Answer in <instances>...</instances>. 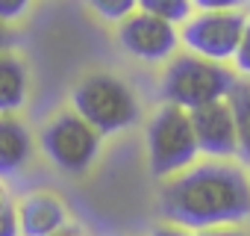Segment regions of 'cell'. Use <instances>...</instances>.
I'll use <instances>...</instances> for the list:
<instances>
[{"instance_id":"obj_1","label":"cell","mask_w":250,"mask_h":236,"mask_svg":"<svg viewBox=\"0 0 250 236\" xmlns=\"http://www.w3.org/2000/svg\"><path fill=\"white\" fill-rule=\"evenodd\" d=\"M159 215L191 233L250 218V174L229 160H206L162 180Z\"/></svg>"},{"instance_id":"obj_2","label":"cell","mask_w":250,"mask_h":236,"mask_svg":"<svg viewBox=\"0 0 250 236\" xmlns=\"http://www.w3.org/2000/svg\"><path fill=\"white\" fill-rule=\"evenodd\" d=\"M71 109L85 118L100 136H118L142 118V103L133 86L109 71H91L80 77L71 89Z\"/></svg>"},{"instance_id":"obj_3","label":"cell","mask_w":250,"mask_h":236,"mask_svg":"<svg viewBox=\"0 0 250 236\" xmlns=\"http://www.w3.org/2000/svg\"><path fill=\"white\" fill-rule=\"evenodd\" d=\"M238 83L235 71L227 68L224 62H212L194 53H177L165 62L162 80H159V94L165 103H174L180 109H197L215 100H227L232 86Z\"/></svg>"},{"instance_id":"obj_4","label":"cell","mask_w":250,"mask_h":236,"mask_svg":"<svg viewBox=\"0 0 250 236\" xmlns=\"http://www.w3.org/2000/svg\"><path fill=\"white\" fill-rule=\"evenodd\" d=\"M145 148H147L150 174L159 180H168V177L191 168L200 157V148H197V136L191 127L188 109L162 103L147 121Z\"/></svg>"},{"instance_id":"obj_5","label":"cell","mask_w":250,"mask_h":236,"mask_svg":"<svg viewBox=\"0 0 250 236\" xmlns=\"http://www.w3.org/2000/svg\"><path fill=\"white\" fill-rule=\"evenodd\" d=\"M100 142L103 136L74 109L56 112L39 133V148L47 163L71 177H80L94 165V160L100 157Z\"/></svg>"},{"instance_id":"obj_6","label":"cell","mask_w":250,"mask_h":236,"mask_svg":"<svg viewBox=\"0 0 250 236\" xmlns=\"http://www.w3.org/2000/svg\"><path fill=\"white\" fill-rule=\"evenodd\" d=\"M247 27L244 9H221V12H191L186 24H180V45L203 59L212 62H232L238 42Z\"/></svg>"},{"instance_id":"obj_7","label":"cell","mask_w":250,"mask_h":236,"mask_svg":"<svg viewBox=\"0 0 250 236\" xmlns=\"http://www.w3.org/2000/svg\"><path fill=\"white\" fill-rule=\"evenodd\" d=\"M118 45L127 56L145 65H162L171 56H177L180 30L171 21H162L156 15L136 9L130 18H124L118 24Z\"/></svg>"},{"instance_id":"obj_8","label":"cell","mask_w":250,"mask_h":236,"mask_svg":"<svg viewBox=\"0 0 250 236\" xmlns=\"http://www.w3.org/2000/svg\"><path fill=\"white\" fill-rule=\"evenodd\" d=\"M191 127L197 136L200 157L206 160H232L238 157V133H235V118L227 100H215L206 106H197L188 112Z\"/></svg>"},{"instance_id":"obj_9","label":"cell","mask_w":250,"mask_h":236,"mask_svg":"<svg viewBox=\"0 0 250 236\" xmlns=\"http://www.w3.org/2000/svg\"><path fill=\"white\" fill-rule=\"evenodd\" d=\"M15 210H18L21 236H53L56 230H62L71 221L65 201L56 192H47V189L27 192L15 204Z\"/></svg>"},{"instance_id":"obj_10","label":"cell","mask_w":250,"mask_h":236,"mask_svg":"<svg viewBox=\"0 0 250 236\" xmlns=\"http://www.w3.org/2000/svg\"><path fill=\"white\" fill-rule=\"evenodd\" d=\"M33 133L18 115H0V180L21 174L33 160Z\"/></svg>"},{"instance_id":"obj_11","label":"cell","mask_w":250,"mask_h":236,"mask_svg":"<svg viewBox=\"0 0 250 236\" xmlns=\"http://www.w3.org/2000/svg\"><path fill=\"white\" fill-rule=\"evenodd\" d=\"M30 97V68L27 62L3 50L0 53V115H18V109L27 106Z\"/></svg>"},{"instance_id":"obj_12","label":"cell","mask_w":250,"mask_h":236,"mask_svg":"<svg viewBox=\"0 0 250 236\" xmlns=\"http://www.w3.org/2000/svg\"><path fill=\"white\" fill-rule=\"evenodd\" d=\"M227 103L235 118V133H238V157L250 163V80H238L232 92L227 94Z\"/></svg>"},{"instance_id":"obj_13","label":"cell","mask_w":250,"mask_h":236,"mask_svg":"<svg viewBox=\"0 0 250 236\" xmlns=\"http://www.w3.org/2000/svg\"><path fill=\"white\" fill-rule=\"evenodd\" d=\"M139 9L171 24H186L194 12V3L191 0H139Z\"/></svg>"},{"instance_id":"obj_14","label":"cell","mask_w":250,"mask_h":236,"mask_svg":"<svg viewBox=\"0 0 250 236\" xmlns=\"http://www.w3.org/2000/svg\"><path fill=\"white\" fill-rule=\"evenodd\" d=\"M85 6L106 24H121L139 9V0H85Z\"/></svg>"},{"instance_id":"obj_15","label":"cell","mask_w":250,"mask_h":236,"mask_svg":"<svg viewBox=\"0 0 250 236\" xmlns=\"http://www.w3.org/2000/svg\"><path fill=\"white\" fill-rule=\"evenodd\" d=\"M232 68L235 74H241L244 80H250V15H247V27H244V36L238 42V50L232 56Z\"/></svg>"},{"instance_id":"obj_16","label":"cell","mask_w":250,"mask_h":236,"mask_svg":"<svg viewBox=\"0 0 250 236\" xmlns=\"http://www.w3.org/2000/svg\"><path fill=\"white\" fill-rule=\"evenodd\" d=\"M33 6V0H0V21L3 24H12V21H21Z\"/></svg>"},{"instance_id":"obj_17","label":"cell","mask_w":250,"mask_h":236,"mask_svg":"<svg viewBox=\"0 0 250 236\" xmlns=\"http://www.w3.org/2000/svg\"><path fill=\"white\" fill-rule=\"evenodd\" d=\"M0 236H21V224H18V210L15 204L0 210Z\"/></svg>"},{"instance_id":"obj_18","label":"cell","mask_w":250,"mask_h":236,"mask_svg":"<svg viewBox=\"0 0 250 236\" xmlns=\"http://www.w3.org/2000/svg\"><path fill=\"white\" fill-rule=\"evenodd\" d=\"M194 9H203V12H221V9H241L244 0H191Z\"/></svg>"},{"instance_id":"obj_19","label":"cell","mask_w":250,"mask_h":236,"mask_svg":"<svg viewBox=\"0 0 250 236\" xmlns=\"http://www.w3.org/2000/svg\"><path fill=\"white\" fill-rule=\"evenodd\" d=\"M194 236H250L244 230V224H221V227H209V230H197Z\"/></svg>"},{"instance_id":"obj_20","label":"cell","mask_w":250,"mask_h":236,"mask_svg":"<svg viewBox=\"0 0 250 236\" xmlns=\"http://www.w3.org/2000/svg\"><path fill=\"white\" fill-rule=\"evenodd\" d=\"M150 236H194V233H191V230H186V227H180V224L162 221V224H156V227L150 230Z\"/></svg>"},{"instance_id":"obj_21","label":"cell","mask_w":250,"mask_h":236,"mask_svg":"<svg viewBox=\"0 0 250 236\" xmlns=\"http://www.w3.org/2000/svg\"><path fill=\"white\" fill-rule=\"evenodd\" d=\"M53 236H91V233H88L85 227H80V224H71V221H68V224H65L62 230H56Z\"/></svg>"},{"instance_id":"obj_22","label":"cell","mask_w":250,"mask_h":236,"mask_svg":"<svg viewBox=\"0 0 250 236\" xmlns=\"http://www.w3.org/2000/svg\"><path fill=\"white\" fill-rule=\"evenodd\" d=\"M9 24H3V21H0V53H3V50H9Z\"/></svg>"},{"instance_id":"obj_23","label":"cell","mask_w":250,"mask_h":236,"mask_svg":"<svg viewBox=\"0 0 250 236\" xmlns=\"http://www.w3.org/2000/svg\"><path fill=\"white\" fill-rule=\"evenodd\" d=\"M9 204H15V201H12V195H9V186H6L3 180H0V210L9 207Z\"/></svg>"}]
</instances>
